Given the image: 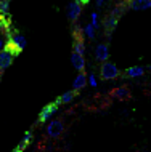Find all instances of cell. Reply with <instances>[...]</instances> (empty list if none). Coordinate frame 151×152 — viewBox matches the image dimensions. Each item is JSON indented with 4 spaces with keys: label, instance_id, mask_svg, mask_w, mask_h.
<instances>
[{
    "label": "cell",
    "instance_id": "obj_16",
    "mask_svg": "<svg viewBox=\"0 0 151 152\" xmlns=\"http://www.w3.org/2000/svg\"><path fill=\"white\" fill-rule=\"evenodd\" d=\"M113 96L117 98V99H127V98L130 96V90L125 88V87H119V88H116L113 91Z\"/></svg>",
    "mask_w": 151,
    "mask_h": 152
},
{
    "label": "cell",
    "instance_id": "obj_15",
    "mask_svg": "<svg viewBox=\"0 0 151 152\" xmlns=\"http://www.w3.org/2000/svg\"><path fill=\"white\" fill-rule=\"evenodd\" d=\"M72 51L79 53V55H85V42L82 37H74V43H72Z\"/></svg>",
    "mask_w": 151,
    "mask_h": 152
},
{
    "label": "cell",
    "instance_id": "obj_19",
    "mask_svg": "<svg viewBox=\"0 0 151 152\" xmlns=\"http://www.w3.org/2000/svg\"><path fill=\"white\" fill-rule=\"evenodd\" d=\"M87 85H90L92 88H96L98 87V80H96V75L93 72H90L87 75Z\"/></svg>",
    "mask_w": 151,
    "mask_h": 152
},
{
    "label": "cell",
    "instance_id": "obj_24",
    "mask_svg": "<svg viewBox=\"0 0 151 152\" xmlns=\"http://www.w3.org/2000/svg\"><path fill=\"white\" fill-rule=\"evenodd\" d=\"M77 2H79V3H80V5H82V7H84V5H87V3H88V2H90V0H77Z\"/></svg>",
    "mask_w": 151,
    "mask_h": 152
},
{
    "label": "cell",
    "instance_id": "obj_4",
    "mask_svg": "<svg viewBox=\"0 0 151 152\" xmlns=\"http://www.w3.org/2000/svg\"><path fill=\"white\" fill-rule=\"evenodd\" d=\"M58 107H60V106H56L55 102H50V104L43 106V109L40 110V114H39L37 123H47V122H50L52 118H53V115L58 112Z\"/></svg>",
    "mask_w": 151,
    "mask_h": 152
},
{
    "label": "cell",
    "instance_id": "obj_8",
    "mask_svg": "<svg viewBox=\"0 0 151 152\" xmlns=\"http://www.w3.org/2000/svg\"><path fill=\"white\" fill-rule=\"evenodd\" d=\"M117 23H119V19L114 18V16H111V15H108V16L105 18V21H103V27H105V32H106V37H108V40L111 39L113 31L117 27Z\"/></svg>",
    "mask_w": 151,
    "mask_h": 152
},
{
    "label": "cell",
    "instance_id": "obj_7",
    "mask_svg": "<svg viewBox=\"0 0 151 152\" xmlns=\"http://www.w3.org/2000/svg\"><path fill=\"white\" fill-rule=\"evenodd\" d=\"M13 61H15V56L3 48V50L0 51V72L7 71V69L13 64Z\"/></svg>",
    "mask_w": 151,
    "mask_h": 152
},
{
    "label": "cell",
    "instance_id": "obj_14",
    "mask_svg": "<svg viewBox=\"0 0 151 152\" xmlns=\"http://www.w3.org/2000/svg\"><path fill=\"white\" fill-rule=\"evenodd\" d=\"M76 98V91H64L61 96H58L55 99V104L56 106H63V104H69V102H72V99Z\"/></svg>",
    "mask_w": 151,
    "mask_h": 152
},
{
    "label": "cell",
    "instance_id": "obj_18",
    "mask_svg": "<svg viewBox=\"0 0 151 152\" xmlns=\"http://www.w3.org/2000/svg\"><path fill=\"white\" fill-rule=\"evenodd\" d=\"M82 32H84V35L87 37L88 40H95V27H93L90 23H88L87 26H84Z\"/></svg>",
    "mask_w": 151,
    "mask_h": 152
},
{
    "label": "cell",
    "instance_id": "obj_6",
    "mask_svg": "<svg viewBox=\"0 0 151 152\" xmlns=\"http://www.w3.org/2000/svg\"><path fill=\"white\" fill-rule=\"evenodd\" d=\"M127 8L132 11H143L151 8V0H127Z\"/></svg>",
    "mask_w": 151,
    "mask_h": 152
},
{
    "label": "cell",
    "instance_id": "obj_23",
    "mask_svg": "<svg viewBox=\"0 0 151 152\" xmlns=\"http://www.w3.org/2000/svg\"><path fill=\"white\" fill-rule=\"evenodd\" d=\"M3 47H5V42H3V37H0V51L3 50Z\"/></svg>",
    "mask_w": 151,
    "mask_h": 152
},
{
    "label": "cell",
    "instance_id": "obj_22",
    "mask_svg": "<svg viewBox=\"0 0 151 152\" xmlns=\"http://www.w3.org/2000/svg\"><path fill=\"white\" fill-rule=\"evenodd\" d=\"M103 3H105V0H96V2H95V5H96V8L100 10V8L103 7Z\"/></svg>",
    "mask_w": 151,
    "mask_h": 152
},
{
    "label": "cell",
    "instance_id": "obj_10",
    "mask_svg": "<svg viewBox=\"0 0 151 152\" xmlns=\"http://www.w3.org/2000/svg\"><path fill=\"white\" fill-rule=\"evenodd\" d=\"M71 64H72V67H74L77 72H84L85 66H87L84 56L79 55V53H74V51H72V55H71Z\"/></svg>",
    "mask_w": 151,
    "mask_h": 152
},
{
    "label": "cell",
    "instance_id": "obj_3",
    "mask_svg": "<svg viewBox=\"0 0 151 152\" xmlns=\"http://www.w3.org/2000/svg\"><path fill=\"white\" fill-rule=\"evenodd\" d=\"M64 131V123L60 118H52L50 122H47L45 126V134L50 139H58Z\"/></svg>",
    "mask_w": 151,
    "mask_h": 152
},
{
    "label": "cell",
    "instance_id": "obj_20",
    "mask_svg": "<svg viewBox=\"0 0 151 152\" xmlns=\"http://www.w3.org/2000/svg\"><path fill=\"white\" fill-rule=\"evenodd\" d=\"M32 136H34V133L29 130V131H26L24 133V136H23V139H21V142L24 146H27V144H31V141H32Z\"/></svg>",
    "mask_w": 151,
    "mask_h": 152
},
{
    "label": "cell",
    "instance_id": "obj_5",
    "mask_svg": "<svg viewBox=\"0 0 151 152\" xmlns=\"http://www.w3.org/2000/svg\"><path fill=\"white\" fill-rule=\"evenodd\" d=\"M66 13H68V19H69V21L76 23L77 19L80 18V13H82V5H80L77 0H71V2L68 3Z\"/></svg>",
    "mask_w": 151,
    "mask_h": 152
},
{
    "label": "cell",
    "instance_id": "obj_13",
    "mask_svg": "<svg viewBox=\"0 0 151 152\" xmlns=\"http://www.w3.org/2000/svg\"><path fill=\"white\" fill-rule=\"evenodd\" d=\"M145 74V69L141 67V66H133V67H129L124 71V75L127 77V79H138V77H141Z\"/></svg>",
    "mask_w": 151,
    "mask_h": 152
},
{
    "label": "cell",
    "instance_id": "obj_2",
    "mask_svg": "<svg viewBox=\"0 0 151 152\" xmlns=\"http://www.w3.org/2000/svg\"><path fill=\"white\" fill-rule=\"evenodd\" d=\"M100 77L103 80H114L117 77H121V71L117 69V66L111 63V61H105L100 66Z\"/></svg>",
    "mask_w": 151,
    "mask_h": 152
},
{
    "label": "cell",
    "instance_id": "obj_25",
    "mask_svg": "<svg viewBox=\"0 0 151 152\" xmlns=\"http://www.w3.org/2000/svg\"><path fill=\"white\" fill-rule=\"evenodd\" d=\"M11 152H23V149H19V147H18V146H16V147H15V149H13V151H11Z\"/></svg>",
    "mask_w": 151,
    "mask_h": 152
},
{
    "label": "cell",
    "instance_id": "obj_9",
    "mask_svg": "<svg viewBox=\"0 0 151 152\" xmlns=\"http://www.w3.org/2000/svg\"><path fill=\"white\" fill-rule=\"evenodd\" d=\"M95 59L100 61V63H105V61L109 59V47H108V43L96 45V48H95Z\"/></svg>",
    "mask_w": 151,
    "mask_h": 152
},
{
    "label": "cell",
    "instance_id": "obj_1",
    "mask_svg": "<svg viewBox=\"0 0 151 152\" xmlns=\"http://www.w3.org/2000/svg\"><path fill=\"white\" fill-rule=\"evenodd\" d=\"M26 43H27L26 37H24L23 34H19V32H15L13 37L8 40L7 45H5L3 48H5L7 51H10L11 55L16 58V56H19V55H21V51L26 48Z\"/></svg>",
    "mask_w": 151,
    "mask_h": 152
},
{
    "label": "cell",
    "instance_id": "obj_21",
    "mask_svg": "<svg viewBox=\"0 0 151 152\" xmlns=\"http://www.w3.org/2000/svg\"><path fill=\"white\" fill-rule=\"evenodd\" d=\"M90 24L93 27H95V31L96 29H100V23H98V13H92V21Z\"/></svg>",
    "mask_w": 151,
    "mask_h": 152
},
{
    "label": "cell",
    "instance_id": "obj_12",
    "mask_svg": "<svg viewBox=\"0 0 151 152\" xmlns=\"http://www.w3.org/2000/svg\"><path fill=\"white\" fill-rule=\"evenodd\" d=\"M127 10H129V8H127V0H122V2H119V3H117V5L114 7L113 10L108 13V15H111V16H114V18H117V19H119L121 16L124 15Z\"/></svg>",
    "mask_w": 151,
    "mask_h": 152
},
{
    "label": "cell",
    "instance_id": "obj_17",
    "mask_svg": "<svg viewBox=\"0 0 151 152\" xmlns=\"http://www.w3.org/2000/svg\"><path fill=\"white\" fill-rule=\"evenodd\" d=\"M10 15V0H0V16L8 18Z\"/></svg>",
    "mask_w": 151,
    "mask_h": 152
},
{
    "label": "cell",
    "instance_id": "obj_11",
    "mask_svg": "<svg viewBox=\"0 0 151 152\" xmlns=\"http://www.w3.org/2000/svg\"><path fill=\"white\" fill-rule=\"evenodd\" d=\"M87 87V74L85 72H79L77 75L74 77V80H72V91H80V90H84Z\"/></svg>",
    "mask_w": 151,
    "mask_h": 152
}]
</instances>
